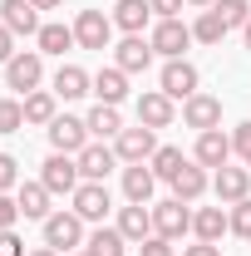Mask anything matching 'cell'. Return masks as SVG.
I'll return each mask as SVG.
<instances>
[{"mask_svg": "<svg viewBox=\"0 0 251 256\" xmlns=\"http://www.w3.org/2000/svg\"><path fill=\"white\" fill-rule=\"evenodd\" d=\"M50 197H54V192L44 188V182H20V192H15V202H20V217L44 222V217H50Z\"/></svg>", "mask_w": 251, "mask_h": 256, "instance_id": "23", "label": "cell"}, {"mask_svg": "<svg viewBox=\"0 0 251 256\" xmlns=\"http://www.w3.org/2000/svg\"><path fill=\"white\" fill-rule=\"evenodd\" d=\"M89 89H94V79H89L79 64H60V69H54V94L60 98H84Z\"/></svg>", "mask_w": 251, "mask_h": 256, "instance_id": "25", "label": "cell"}, {"mask_svg": "<svg viewBox=\"0 0 251 256\" xmlns=\"http://www.w3.org/2000/svg\"><path fill=\"white\" fill-rule=\"evenodd\" d=\"M15 222H20V202H15L10 192H0V232H10Z\"/></svg>", "mask_w": 251, "mask_h": 256, "instance_id": "36", "label": "cell"}, {"mask_svg": "<svg viewBox=\"0 0 251 256\" xmlns=\"http://www.w3.org/2000/svg\"><path fill=\"white\" fill-rule=\"evenodd\" d=\"M40 79H44V54H40V50H20L15 60L5 64V84L20 89V94H34Z\"/></svg>", "mask_w": 251, "mask_h": 256, "instance_id": "2", "label": "cell"}, {"mask_svg": "<svg viewBox=\"0 0 251 256\" xmlns=\"http://www.w3.org/2000/svg\"><path fill=\"white\" fill-rule=\"evenodd\" d=\"M44 133H50L54 153H69V158H79V153L89 148V124H84V118H69V114H60V118L44 128Z\"/></svg>", "mask_w": 251, "mask_h": 256, "instance_id": "5", "label": "cell"}, {"mask_svg": "<svg viewBox=\"0 0 251 256\" xmlns=\"http://www.w3.org/2000/svg\"><path fill=\"white\" fill-rule=\"evenodd\" d=\"M94 94H98V104H114V108H118L128 98V74L118 64H114V69H98L94 74Z\"/></svg>", "mask_w": 251, "mask_h": 256, "instance_id": "24", "label": "cell"}, {"mask_svg": "<svg viewBox=\"0 0 251 256\" xmlns=\"http://www.w3.org/2000/svg\"><path fill=\"white\" fill-rule=\"evenodd\" d=\"M15 54H20V50H15V34H10L5 25H0V64H10Z\"/></svg>", "mask_w": 251, "mask_h": 256, "instance_id": "41", "label": "cell"}, {"mask_svg": "<svg viewBox=\"0 0 251 256\" xmlns=\"http://www.w3.org/2000/svg\"><path fill=\"white\" fill-rule=\"evenodd\" d=\"M148 40H153V54H168V60H182V50L192 44V30L182 25V20H158Z\"/></svg>", "mask_w": 251, "mask_h": 256, "instance_id": "11", "label": "cell"}, {"mask_svg": "<svg viewBox=\"0 0 251 256\" xmlns=\"http://www.w3.org/2000/svg\"><path fill=\"white\" fill-rule=\"evenodd\" d=\"M0 256H25V242L15 236V226H10V232H0Z\"/></svg>", "mask_w": 251, "mask_h": 256, "instance_id": "40", "label": "cell"}, {"mask_svg": "<svg viewBox=\"0 0 251 256\" xmlns=\"http://www.w3.org/2000/svg\"><path fill=\"white\" fill-rule=\"evenodd\" d=\"M192 232H197V242H222V232H232V212L226 207H197Z\"/></svg>", "mask_w": 251, "mask_h": 256, "instance_id": "22", "label": "cell"}, {"mask_svg": "<svg viewBox=\"0 0 251 256\" xmlns=\"http://www.w3.org/2000/svg\"><path fill=\"white\" fill-rule=\"evenodd\" d=\"M20 104H25V124H44L50 128L54 118H60V114H54V104H60L54 89H34V94H25Z\"/></svg>", "mask_w": 251, "mask_h": 256, "instance_id": "26", "label": "cell"}, {"mask_svg": "<svg viewBox=\"0 0 251 256\" xmlns=\"http://www.w3.org/2000/svg\"><path fill=\"white\" fill-rule=\"evenodd\" d=\"M182 256H222L217 242H197V246H182Z\"/></svg>", "mask_w": 251, "mask_h": 256, "instance_id": "42", "label": "cell"}, {"mask_svg": "<svg viewBox=\"0 0 251 256\" xmlns=\"http://www.w3.org/2000/svg\"><path fill=\"white\" fill-rule=\"evenodd\" d=\"M124 246H128V236L118 226H98L94 236L84 242V252H94V256H124Z\"/></svg>", "mask_w": 251, "mask_h": 256, "instance_id": "29", "label": "cell"}, {"mask_svg": "<svg viewBox=\"0 0 251 256\" xmlns=\"http://www.w3.org/2000/svg\"><path fill=\"white\" fill-rule=\"evenodd\" d=\"M118 232H124L128 242L138 246V242H148L153 236V207H143V202H128V207H118Z\"/></svg>", "mask_w": 251, "mask_h": 256, "instance_id": "17", "label": "cell"}, {"mask_svg": "<svg viewBox=\"0 0 251 256\" xmlns=\"http://www.w3.org/2000/svg\"><path fill=\"white\" fill-rule=\"evenodd\" d=\"M0 25L10 34H40V10L30 0H5L0 5Z\"/></svg>", "mask_w": 251, "mask_h": 256, "instance_id": "18", "label": "cell"}, {"mask_svg": "<svg viewBox=\"0 0 251 256\" xmlns=\"http://www.w3.org/2000/svg\"><path fill=\"white\" fill-rule=\"evenodd\" d=\"M158 84H162V94H168V98H192V94H197V84H202V74H197V64H188V60H168Z\"/></svg>", "mask_w": 251, "mask_h": 256, "instance_id": "8", "label": "cell"}, {"mask_svg": "<svg viewBox=\"0 0 251 256\" xmlns=\"http://www.w3.org/2000/svg\"><path fill=\"white\" fill-rule=\"evenodd\" d=\"M74 40H79V50H108L114 20H108L104 10H79V15H74Z\"/></svg>", "mask_w": 251, "mask_h": 256, "instance_id": "4", "label": "cell"}, {"mask_svg": "<svg viewBox=\"0 0 251 256\" xmlns=\"http://www.w3.org/2000/svg\"><path fill=\"white\" fill-rule=\"evenodd\" d=\"M192 40H202V44H222V40H226V20H222L217 10H202L197 25H192Z\"/></svg>", "mask_w": 251, "mask_h": 256, "instance_id": "31", "label": "cell"}, {"mask_svg": "<svg viewBox=\"0 0 251 256\" xmlns=\"http://www.w3.org/2000/svg\"><path fill=\"white\" fill-rule=\"evenodd\" d=\"M108 207H114V197H108L104 182H79V188H74V212H79L84 222H104Z\"/></svg>", "mask_w": 251, "mask_h": 256, "instance_id": "13", "label": "cell"}, {"mask_svg": "<svg viewBox=\"0 0 251 256\" xmlns=\"http://www.w3.org/2000/svg\"><path fill=\"white\" fill-rule=\"evenodd\" d=\"M148 5H153V15H158V20H178L188 0H148Z\"/></svg>", "mask_w": 251, "mask_h": 256, "instance_id": "39", "label": "cell"}, {"mask_svg": "<svg viewBox=\"0 0 251 256\" xmlns=\"http://www.w3.org/2000/svg\"><path fill=\"white\" fill-rule=\"evenodd\" d=\"M84 124H89V138H118V133H124V114H118L114 104H94Z\"/></svg>", "mask_w": 251, "mask_h": 256, "instance_id": "27", "label": "cell"}, {"mask_svg": "<svg viewBox=\"0 0 251 256\" xmlns=\"http://www.w3.org/2000/svg\"><path fill=\"white\" fill-rule=\"evenodd\" d=\"M172 114H178V108H172V98L162 94V89H148V94H138V124L143 128H168L172 124Z\"/></svg>", "mask_w": 251, "mask_h": 256, "instance_id": "16", "label": "cell"}, {"mask_svg": "<svg viewBox=\"0 0 251 256\" xmlns=\"http://www.w3.org/2000/svg\"><path fill=\"white\" fill-rule=\"evenodd\" d=\"M212 10L226 20V30H246L251 25V0H217Z\"/></svg>", "mask_w": 251, "mask_h": 256, "instance_id": "32", "label": "cell"}, {"mask_svg": "<svg viewBox=\"0 0 251 256\" xmlns=\"http://www.w3.org/2000/svg\"><path fill=\"white\" fill-rule=\"evenodd\" d=\"M40 182L54 192V197H60V192L74 197V188H79L84 178H79V162L69 158V153H50V158H44V172H40Z\"/></svg>", "mask_w": 251, "mask_h": 256, "instance_id": "6", "label": "cell"}, {"mask_svg": "<svg viewBox=\"0 0 251 256\" xmlns=\"http://www.w3.org/2000/svg\"><path fill=\"white\" fill-rule=\"evenodd\" d=\"M182 148H158L153 158H148V168H153L158 172V182H172V178H178V172H182Z\"/></svg>", "mask_w": 251, "mask_h": 256, "instance_id": "30", "label": "cell"}, {"mask_svg": "<svg viewBox=\"0 0 251 256\" xmlns=\"http://www.w3.org/2000/svg\"><path fill=\"white\" fill-rule=\"evenodd\" d=\"M89 236H84V217L69 207V212H50L44 217V246H54V252H79Z\"/></svg>", "mask_w": 251, "mask_h": 256, "instance_id": "1", "label": "cell"}, {"mask_svg": "<svg viewBox=\"0 0 251 256\" xmlns=\"http://www.w3.org/2000/svg\"><path fill=\"white\" fill-rule=\"evenodd\" d=\"M153 188H158V172L148 162H124V197L128 202H143V207H148Z\"/></svg>", "mask_w": 251, "mask_h": 256, "instance_id": "19", "label": "cell"}, {"mask_svg": "<svg viewBox=\"0 0 251 256\" xmlns=\"http://www.w3.org/2000/svg\"><path fill=\"white\" fill-rule=\"evenodd\" d=\"M153 232H158V236H168V242L188 236V232H192V202H178V197L158 202V207H153Z\"/></svg>", "mask_w": 251, "mask_h": 256, "instance_id": "3", "label": "cell"}, {"mask_svg": "<svg viewBox=\"0 0 251 256\" xmlns=\"http://www.w3.org/2000/svg\"><path fill=\"white\" fill-rule=\"evenodd\" d=\"M242 34H246V50H251V25H246V30H242Z\"/></svg>", "mask_w": 251, "mask_h": 256, "instance_id": "46", "label": "cell"}, {"mask_svg": "<svg viewBox=\"0 0 251 256\" xmlns=\"http://www.w3.org/2000/svg\"><path fill=\"white\" fill-rule=\"evenodd\" d=\"M25 256H60L54 246H40V252H25Z\"/></svg>", "mask_w": 251, "mask_h": 256, "instance_id": "44", "label": "cell"}, {"mask_svg": "<svg viewBox=\"0 0 251 256\" xmlns=\"http://www.w3.org/2000/svg\"><path fill=\"white\" fill-rule=\"evenodd\" d=\"M20 188V162L10 158V153H0V192Z\"/></svg>", "mask_w": 251, "mask_h": 256, "instance_id": "35", "label": "cell"}, {"mask_svg": "<svg viewBox=\"0 0 251 256\" xmlns=\"http://www.w3.org/2000/svg\"><path fill=\"white\" fill-rule=\"evenodd\" d=\"M232 153H242V162L251 158V124H236V128H232Z\"/></svg>", "mask_w": 251, "mask_h": 256, "instance_id": "37", "label": "cell"}, {"mask_svg": "<svg viewBox=\"0 0 251 256\" xmlns=\"http://www.w3.org/2000/svg\"><path fill=\"white\" fill-rule=\"evenodd\" d=\"M74 162H79V178H84V182H104V178L118 168V153H114V148H104V143H89Z\"/></svg>", "mask_w": 251, "mask_h": 256, "instance_id": "15", "label": "cell"}, {"mask_svg": "<svg viewBox=\"0 0 251 256\" xmlns=\"http://www.w3.org/2000/svg\"><path fill=\"white\" fill-rule=\"evenodd\" d=\"M30 5H34V10H60L64 0H30Z\"/></svg>", "mask_w": 251, "mask_h": 256, "instance_id": "43", "label": "cell"}, {"mask_svg": "<svg viewBox=\"0 0 251 256\" xmlns=\"http://www.w3.org/2000/svg\"><path fill=\"white\" fill-rule=\"evenodd\" d=\"M232 232H236L242 242H251V197L232 202Z\"/></svg>", "mask_w": 251, "mask_h": 256, "instance_id": "34", "label": "cell"}, {"mask_svg": "<svg viewBox=\"0 0 251 256\" xmlns=\"http://www.w3.org/2000/svg\"><path fill=\"white\" fill-rule=\"evenodd\" d=\"M34 44H40V54H64V50H74L79 40H74V25H40Z\"/></svg>", "mask_w": 251, "mask_h": 256, "instance_id": "28", "label": "cell"}, {"mask_svg": "<svg viewBox=\"0 0 251 256\" xmlns=\"http://www.w3.org/2000/svg\"><path fill=\"white\" fill-rule=\"evenodd\" d=\"M212 192H217V202L226 207V202H242V197H251V168H217L212 172Z\"/></svg>", "mask_w": 251, "mask_h": 256, "instance_id": "12", "label": "cell"}, {"mask_svg": "<svg viewBox=\"0 0 251 256\" xmlns=\"http://www.w3.org/2000/svg\"><path fill=\"white\" fill-rule=\"evenodd\" d=\"M74 256H94V252H74Z\"/></svg>", "mask_w": 251, "mask_h": 256, "instance_id": "47", "label": "cell"}, {"mask_svg": "<svg viewBox=\"0 0 251 256\" xmlns=\"http://www.w3.org/2000/svg\"><path fill=\"white\" fill-rule=\"evenodd\" d=\"M192 162H202V168H226L232 162V133H222V128H207V133H197V148H192Z\"/></svg>", "mask_w": 251, "mask_h": 256, "instance_id": "9", "label": "cell"}, {"mask_svg": "<svg viewBox=\"0 0 251 256\" xmlns=\"http://www.w3.org/2000/svg\"><path fill=\"white\" fill-rule=\"evenodd\" d=\"M246 168H251V158H246Z\"/></svg>", "mask_w": 251, "mask_h": 256, "instance_id": "48", "label": "cell"}, {"mask_svg": "<svg viewBox=\"0 0 251 256\" xmlns=\"http://www.w3.org/2000/svg\"><path fill=\"white\" fill-rule=\"evenodd\" d=\"M25 128V104L20 98H0V133H20Z\"/></svg>", "mask_w": 251, "mask_h": 256, "instance_id": "33", "label": "cell"}, {"mask_svg": "<svg viewBox=\"0 0 251 256\" xmlns=\"http://www.w3.org/2000/svg\"><path fill=\"white\" fill-rule=\"evenodd\" d=\"M138 256H172V242H168V236H148V242H138Z\"/></svg>", "mask_w": 251, "mask_h": 256, "instance_id": "38", "label": "cell"}, {"mask_svg": "<svg viewBox=\"0 0 251 256\" xmlns=\"http://www.w3.org/2000/svg\"><path fill=\"white\" fill-rule=\"evenodd\" d=\"M114 64H118L124 74H143V69L153 64V40H143V34H124V44L114 50Z\"/></svg>", "mask_w": 251, "mask_h": 256, "instance_id": "14", "label": "cell"}, {"mask_svg": "<svg viewBox=\"0 0 251 256\" xmlns=\"http://www.w3.org/2000/svg\"><path fill=\"white\" fill-rule=\"evenodd\" d=\"M108 20H114V30H124V34H143V25L153 20V5L148 0H118Z\"/></svg>", "mask_w": 251, "mask_h": 256, "instance_id": "21", "label": "cell"}, {"mask_svg": "<svg viewBox=\"0 0 251 256\" xmlns=\"http://www.w3.org/2000/svg\"><path fill=\"white\" fill-rule=\"evenodd\" d=\"M182 124L197 128V133H207V128H222V98L197 89L192 98H182Z\"/></svg>", "mask_w": 251, "mask_h": 256, "instance_id": "7", "label": "cell"}, {"mask_svg": "<svg viewBox=\"0 0 251 256\" xmlns=\"http://www.w3.org/2000/svg\"><path fill=\"white\" fill-rule=\"evenodd\" d=\"M114 153H118V162H148L158 153V138H153V128H124L118 138H114Z\"/></svg>", "mask_w": 251, "mask_h": 256, "instance_id": "10", "label": "cell"}, {"mask_svg": "<svg viewBox=\"0 0 251 256\" xmlns=\"http://www.w3.org/2000/svg\"><path fill=\"white\" fill-rule=\"evenodd\" d=\"M188 5H197V10H212V5H217V0H188Z\"/></svg>", "mask_w": 251, "mask_h": 256, "instance_id": "45", "label": "cell"}, {"mask_svg": "<svg viewBox=\"0 0 251 256\" xmlns=\"http://www.w3.org/2000/svg\"><path fill=\"white\" fill-rule=\"evenodd\" d=\"M212 188V178H207V168H202V162H182V172H178V178H172V197H178V202H197V197H202V192Z\"/></svg>", "mask_w": 251, "mask_h": 256, "instance_id": "20", "label": "cell"}]
</instances>
